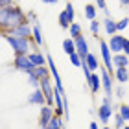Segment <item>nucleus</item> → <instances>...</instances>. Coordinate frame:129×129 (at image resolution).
I'll use <instances>...</instances> for the list:
<instances>
[{
    "mask_svg": "<svg viewBox=\"0 0 129 129\" xmlns=\"http://www.w3.org/2000/svg\"><path fill=\"white\" fill-rule=\"evenodd\" d=\"M43 2H44V4H57L59 0H43Z\"/></svg>",
    "mask_w": 129,
    "mask_h": 129,
    "instance_id": "nucleus-36",
    "label": "nucleus"
},
{
    "mask_svg": "<svg viewBox=\"0 0 129 129\" xmlns=\"http://www.w3.org/2000/svg\"><path fill=\"white\" fill-rule=\"evenodd\" d=\"M57 20H59V26L63 28V30H68V28L72 26V24H70V20H68V17H67V13H64V9H63L61 13H59Z\"/></svg>",
    "mask_w": 129,
    "mask_h": 129,
    "instance_id": "nucleus-23",
    "label": "nucleus"
},
{
    "mask_svg": "<svg viewBox=\"0 0 129 129\" xmlns=\"http://www.w3.org/2000/svg\"><path fill=\"white\" fill-rule=\"evenodd\" d=\"M114 81L118 85H125L129 83V68H114Z\"/></svg>",
    "mask_w": 129,
    "mask_h": 129,
    "instance_id": "nucleus-13",
    "label": "nucleus"
},
{
    "mask_svg": "<svg viewBox=\"0 0 129 129\" xmlns=\"http://www.w3.org/2000/svg\"><path fill=\"white\" fill-rule=\"evenodd\" d=\"M33 43L37 48H41V46L44 44V39H43V30H41V26L39 24H33Z\"/></svg>",
    "mask_w": 129,
    "mask_h": 129,
    "instance_id": "nucleus-18",
    "label": "nucleus"
},
{
    "mask_svg": "<svg viewBox=\"0 0 129 129\" xmlns=\"http://www.w3.org/2000/svg\"><path fill=\"white\" fill-rule=\"evenodd\" d=\"M114 113H116V107H113V105H111V98H109V96H103L102 105H100L98 111H96L98 120L102 122V125H107L109 120H111V116H113Z\"/></svg>",
    "mask_w": 129,
    "mask_h": 129,
    "instance_id": "nucleus-3",
    "label": "nucleus"
},
{
    "mask_svg": "<svg viewBox=\"0 0 129 129\" xmlns=\"http://www.w3.org/2000/svg\"><path fill=\"white\" fill-rule=\"evenodd\" d=\"M103 30L107 35H116V31H118V28H116V20L111 19V17H105L103 19Z\"/></svg>",
    "mask_w": 129,
    "mask_h": 129,
    "instance_id": "nucleus-17",
    "label": "nucleus"
},
{
    "mask_svg": "<svg viewBox=\"0 0 129 129\" xmlns=\"http://www.w3.org/2000/svg\"><path fill=\"white\" fill-rule=\"evenodd\" d=\"M28 103L30 105H39V107H43V105H46V98H44V92L39 89H33V92L30 96H28Z\"/></svg>",
    "mask_w": 129,
    "mask_h": 129,
    "instance_id": "nucleus-11",
    "label": "nucleus"
},
{
    "mask_svg": "<svg viewBox=\"0 0 129 129\" xmlns=\"http://www.w3.org/2000/svg\"><path fill=\"white\" fill-rule=\"evenodd\" d=\"M83 15L87 20H96V4H85Z\"/></svg>",
    "mask_w": 129,
    "mask_h": 129,
    "instance_id": "nucleus-19",
    "label": "nucleus"
},
{
    "mask_svg": "<svg viewBox=\"0 0 129 129\" xmlns=\"http://www.w3.org/2000/svg\"><path fill=\"white\" fill-rule=\"evenodd\" d=\"M90 33L92 35H98L100 33V30H102V24H100V20H90Z\"/></svg>",
    "mask_w": 129,
    "mask_h": 129,
    "instance_id": "nucleus-28",
    "label": "nucleus"
},
{
    "mask_svg": "<svg viewBox=\"0 0 129 129\" xmlns=\"http://www.w3.org/2000/svg\"><path fill=\"white\" fill-rule=\"evenodd\" d=\"M96 8H100L102 11H107V0H96Z\"/></svg>",
    "mask_w": 129,
    "mask_h": 129,
    "instance_id": "nucleus-30",
    "label": "nucleus"
},
{
    "mask_svg": "<svg viewBox=\"0 0 129 129\" xmlns=\"http://www.w3.org/2000/svg\"><path fill=\"white\" fill-rule=\"evenodd\" d=\"M124 54L129 55V39H127V43H125V46H124Z\"/></svg>",
    "mask_w": 129,
    "mask_h": 129,
    "instance_id": "nucleus-35",
    "label": "nucleus"
},
{
    "mask_svg": "<svg viewBox=\"0 0 129 129\" xmlns=\"http://www.w3.org/2000/svg\"><path fill=\"white\" fill-rule=\"evenodd\" d=\"M116 113H120V114H122V118H124L125 122H129V105H127V103H120Z\"/></svg>",
    "mask_w": 129,
    "mask_h": 129,
    "instance_id": "nucleus-26",
    "label": "nucleus"
},
{
    "mask_svg": "<svg viewBox=\"0 0 129 129\" xmlns=\"http://www.w3.org/2000/svg\"><path fill=\"white\" fill-rule=\"evenodd\" d=\"M30 59L33 61L35 67H44V64H48V57H46L43 52H39V50H35L30 54Z\"/></svg>",
    "mask_w": 129,
    "mask_h": 129,
    "instance_id": "nucleus-15",
    "label": "nucleus"
},
{
    "mask_svg": "<svg viewBox=\"0 0 129 129\" xmlns=\"http://www.w3.org/2000/svg\"><path fill=\"white\" fill-rule=\"evenodd\" d=\"M63 50H64V54H67V55H72L74 52H76V41L72 37L64 39L63 41Z\"/></svg>",
    "mask_w": 129,
    "mask_h": 129,
    "instance_id": "nucleus-20",
    "label": "nucleus"
},
{
    "mask_svg": "<svg viewBox=\"0 0 129 129\" xmlns=\"http://www.w3.org/2000/svg\"><path fill=\"white\" fill-rule=\"evenodd\" d=\"M48 129H64L63 116H54V118H52V122L48 124Z\"/></svg>",
    "mask_w": 129,
    "mask_h": 129,
    "instance_id": "nucleus-22",
    "label": "nucleus"
},
{
    "mask_svg": "<svg viewBox=\"0 0 129 129\" xmlns=\"http://www.w3.org/2000/svg\"><path fill=\"white\" fill-rule=\"evenodd\" d=\"M28 22H33V24H37V15H35L33 11H30V13H28Z\"/></svg>",
    "mask_w": 129,
    "mask_h": 129,
    "instance_id": "nucleus-32",
    "label": "nucleus"
},
{
    "mask_svg": "<svg viewBox=\"0 0 129 129\" xmlns=\"http://www.w3.org/2000/svg\"><path fill=\"white\" fill-rule=\"evenodd\" d=\"M64 13H67L68 20H70V24H74V20H76V9H74V6L70 4V2L64 6Z\"/></svg>",
    "mask_w": 129,
    "mask_h": 129,
    "instance_id": "nucleus-24",
    "label": "nucleus"
},
{
    "mask_svg": "<svg viewBox=\"0 0 129 129\" xmlns=\"http://www.w3.org/2000/svg\"><path fill=\"white\" fill-rule=\"evenodd\" d=\"M8 6H13V0H0V8H8Z\"/></svg>",
    "mask_w": 129,
    "mask_h": 129,
    "instance_id": "nucleus-33",
    "label": "nucleus"
},
{
    "mask_svg": "<svg viewBox=\"0 0 129 129\" xmlns=\"http://www.w3.org/2000/svg\"><path fill=\"white\" fill-rule=\"evenodd\" d=\"M114 125H116V129H122V127H125V125H127V122L122 118V114H120V113H114Z\"/></svg>",
    "mask_w": 129,
    "mask_h": 129,
    "instance_id": "nucleus-27",
    "label": "nucleus"
},
{
    "mask_svg": "<svg viewBox=\"0 0 129 129\" xmlns=\"http://www.w3.org/2000/svg\"><path fill=\"white\" fill-rule=\"evenodd\" d=\"M100 54H102V61H103V67L109 70V72L114 74V64H113V52L109 48V43L103 39H100Z\"/></svg>",
    "mask_w": 129,
    "mask_h": 129,
    "instance_id": "nucleus-5",
    "label": "nucleus"
},
{
    "mask_svg": "<svg viewBox=\"0 0 129 129\" xmlns=\"http://www.w3.org/2000/svg\"><path fill=\"white\" fill-rule=\"evenodd\" d=\"M127 92H129V83H127Z\"/></svg>",
    "mask_w": 129,
    "mask_h": 129,
    "instance_id": "nucleus-41",
    "label": "nucleus"
},
{
    "mask_svg": "<svg viewBox=\"0 0 129 129\" xmlns=\"http://www.w3.org/2000/svg\"><path fill=\"white\" fill-rule=\"evenodd\" d=\"M81 31H83V30H81V26L78 24V22H74V24L68 28V33H70V37H72V39H78V37H81V35H83Z\"/></svg>",
    "mask_w": 129,
    "mask_h": 129,
    "instance_id": "nucleus-21",
    "label": "nucleus"
},
{
    "mask_svg": "<svg viewBox=\"0 0 129 129\" xmlns=\"http://www.w3.org/2000/svg\"><path fill=\"white\" fill-rule=\"evenodd\" d=\"M28 22V15L22 11L19 6H8V8H0V26H2V33L11 31L13 28Z\"/></svg>",
    "mask_w": 129,
    "mask_h": 129,
    "instance_id": "nucleus-1",
    "label": "nucleus"
},
{
    "mask_svg": "<svg viewBox=\"0 0 129 129\" xmlns=\"http://www.w3.org/2000/svg\"><path fill=\"white\" fill-rule=\"evenodd\" d=\"M107 43H109V48H111L113 54H122L127 39L124 37V35H111V39L107 41Z\"/></svg>",
    "mask_w": 129,
    "mask_h": 129,
    "instance_id": "nucleus-9",
    "label": "nucleus"
},
{
    "mask_svg": "<svg viewBox=\"0 0 129 129\" xmlns=\"http://www.w3.org/2000/svg\"><path fill=\"white\" fill-rule=\"evenodd\" d=\"M2 35H13V37H20V39H31L33 37V26H30V22H24V24L17 26L11 31L2 33Z\"/></svg>",
    "mask_w": 129,
    "mask_h": 129,
    "instance_id": "nucleus-7",
    "label": "nucleus"
},
{
    "mask_svg": "<svg viewBox=\"0 0 129 129\" xmlns=\"http://www.w3.org/2000/svg\"><path fill=\"white\" fill-rule=\"evenodd\" d=\"M13 68L19 70V72L28 74L30 70L35 68V64H33V61L30 59V54H28V55H15V57H13Z\"/></svg>",
    "mask_w": 129,
    "mask_h": 129,
    "instance_id": "nucleus-6",
    "label": "nucleus"
},
{
    "mask_svg": "<svg viewBox=\"0 0 129 129\" xmlns=\"http://www.w3.org/2000/svg\"><path fill=\"white\" fill-rule=\"evenodd\" d=\"M85 63H87V67H89L92 72H96V70H100L102 68V63L98 61V57L92 54V52H89V54H87V57H85Z\"/></svg>",
    "mask_w": 129,
    "mask_h": 129,
    "instance_id": "nucleus-16",
    "label": "nucleus"
},
{
    "mask_svg": "<svg viewBox=\"0 0 129 129\" xmlns=\"http://www.w3.org/2000/svg\"><path fill=\"white\" fill-rule=\"evenodd\" d=\"M4 41L11 46L15 55H28L31 54V41L33 39H20V37H13V35H2Z\"/></svg>",
    "mask_w": 129,
    "mask_h": 129,
    "instance_id": "nucleus-2",
    "label": "nucleus"
},
{
    "mask_svg": "<svg viewBox=\"0 0 129 129\" xmlns=\"http://www.w3.org/2000/svg\"><path fill=\"white\" fill-rule=\"evenodd\" d=\"M55 116V107L52 105H43L39 113V127H48V124L52 122V118Z\"/></svg>",
    "mask_w": 129,
    "mask_h": 129,
    "instance_id": "nucleus-8",
    "label": "nucleus"
},
{
    "mask_svg": "<svg viewBox=\"0 0 129 129\" xmlns=\"http://www.w3.org/2000/svg\"><path fill=\"white\" fill-rule=\"evenodd\" d=\"M127 26H129V17H124V19H120L118 22H116V28H118V31H124Z\"/></svg>",
    "mask_w": 129,
    "mask_h": 129,
    "instance_id": "nucleus-29",
    "label": "nucleus"
},
{
    "mask_svg": "<svg viewBox=\"0 0 129 129\" xmlns=\"http://www.w3.org/2000/svg\"><path fill=\"white\" fill-rule=\"evenodd\" d=\"M102 90H103V94L105 96H114V76H113V72H109L105 67H102Z\"/></svg>",
    "mask_w": 129,
    "mask_h": 129,
    "instance_id": "nucleus-4",
    "label": "nucleus"
},
{
    "mask_svg": "<svg viewBox=\"0 0 129 129\" xmlns=\"http://www.w3.org/2000/svg\"><path fill=\"white\" fill-rule=\"evenodd\" d=\"M89 129H100V125H98V122H90V125H89Z\"/></svg>",
    "mask_w": 129,
    "mask_h": 129,
    "instance_id": "nucleus-34",
    "label": "nucleus"
},
{
    "mask_svg": "<svg viewBox=\"0 0 129 129\" xmlns=\"http://www.w3.org/2000/svg\"><path fill=\"white\" fill-rule=\"evenodd\" d=\"M118 2H120L122 6H129V0H118Z\"/></svg>",
    "mask_w": 129,
    "mask_h": 129,
    "instance_id": "nucleus-37",
    "label": "nucleus"
},
{
    "mask_svg": "<svg viewBox=\"0 0 129 129\" xmlns=\"http://www.w3.org/2000/svg\"><path fill=\"white\" fill-rule=\"evenodd\" d=\"M113 64H114V68H127L129 67V55H125L124 52L122 54H113Z\"/></svg>",
    "mask_w": 129,
    "mask_h": 129,
    "instance_id": "nucleus-14",
    "label": "nucleus"
},
{
    "mask_svg": "<svg viewBox=\"0 0 129 129\" xmlns=\"http://www.w3.org/2000/svg\"><path fill=\"white\" fill-rule=\"evenodd\" d=\"M87 79V87L90 89L92 94H98L100 90H102V76L96 74V72H92L89 78H85Z\"/></svg>",
    "mask_w": 129,
    "mask_h": 129,
    "instance_id": "nucleus-10",
    "label": "nucleus"
},
{
    "mask_svg": "<svg viewBox=\"0 0 129 129\" xmlns=\"http://www.w3.org/2000/svg\"><path fill=\"white\" fill-rule=\"evenodd\" d=\"M39 129H48V127H39Z\"/></svg>",
    "mask_w": 129,
    "mask_h": 129,
    "instance_id": "nucleus-40",
    "label": "nucleus"
},
{
    "mask_svg": "<svg viewBox=\"0 0 129 129\" xmlns=\"http://www.w3.org/2000/svg\"><path fill=\"white\" fill-rule=\"evenodd\" d=\"M102 129H111V127L109 125H102Z\"/></svg>",
    "mask_w": 129,
    "mask_h": 129,
    "instance_id": "nucleus-38",
    "label": "nucleus"
},
{
    "mask_svg": "<svg viewBox=\"0 0 129 129\" xmlns=\"http://www.w3.org/2000/svg\"><path fill=\"white\" fill-rule=\"evenodd\" d=\"M68 57H70V63H72V67H83V61H85V59L78 54V52H74V54L68 55Z\"/></svg>",
    "mask_w": 129,
    "mask_h": 129,
    "instance_id": "nucleus-25",
    "label": "nucleus"
},
{
    "mask_svg": "<svg viewBox=\"0 0 129 129\" xmlns=\"http://www.w3.org/2000/svg\"><path fill=\"white\" fill-rule=\"evenodd\" d=\"M122 129H129V124H127V125H125V127H122Z\"/></svg>",
    "mask_w": 129,
    "mask_h": 129,
    "instance_id": "nucleus-39",
    "label": "nucleus"
},
{
    "mask_svg": "<svg viewBox=\"0 0 129 129\" xmlns=\"http://www.w3.org/2000/svg\"><path fill=\"white\" fill-rule=\"evenodd\" d=\"M124 87L122 85H116V90H114V94H116V98H124Z\"/></svg>",
    "mask_w": 129,
    "mask_h": 129,
    "instance_id": "nucleus-31",
    "label": "nucleus"
},
{
    "mask_svg": "<svg viewBox=\"0 0 129 129\" xmlns=\"http://www.w3.org/2000/svg\"><path fill=\"white\" fill-rule=\"evenodd\" d=\"M74 41H76V52L85 59L87 54H89V41H87V37H85V35H81V37L74 39Z\"/></svg>",
    "mask_w": 129,
    "mask_h": 129,
    "instance_id": "nucleus-12",
    "label": "nucleus"
}]
</instances>
